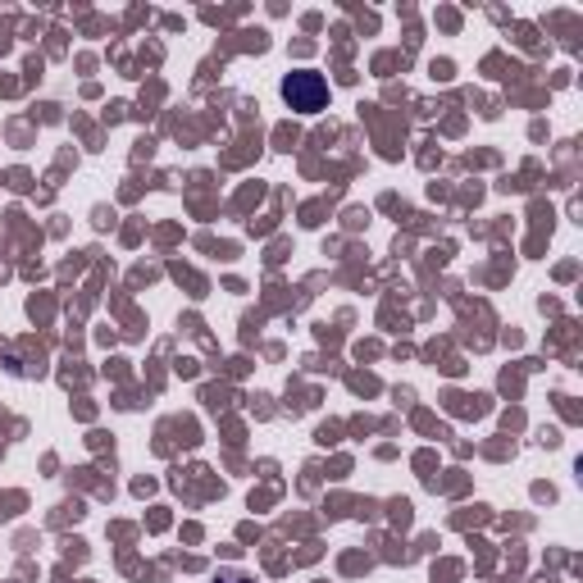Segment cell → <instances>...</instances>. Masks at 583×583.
<instances>
[{
	"mask_svg": "<svg viewBox=\"0 0 583 583\" xmlns=\"http://www.w3.org/2000/svg\"><path fill=\"white\" fill-rule=\"evenodd\" d=\"M282 101L297 110V114H320L329 105V83L324 74H311V69H297L282 78Z\"/></svg>",
	"mask_w": 583,
	"mask_h": 583,
	"instance_id": "6da1fadb",
	"label": "cell"
}]
</instances>
